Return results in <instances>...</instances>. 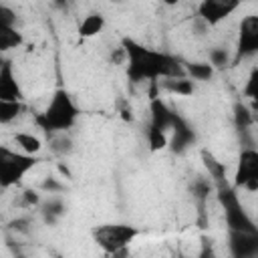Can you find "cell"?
<instances>
[{
	"label": "cell",
	"mask_w": 258,
	"mask_h": 258,
	"mask_svg": "<svg viewBox=\"0 0 258 258\" xmlns=\"http://www.w3.org/2000/svg\"><path fill=\"white\" fill-rule=\"evenodd\" d=\"M22 44V34L16 28L0 30V52H6L10 48H16Z\"/></svg>",
	"instance_id": "cell-12"
},
{
	"label": "cell",
	"mask_w": 258,
	"mask_h": 258,
	"mask_svg": "<svg viewBox=\"0 0 258 258\" xmlns=\"http://www.w3.org/2000/svg\"><path fill=\"white\" fill-rule=\"evenodd\" d=\"M20 97H22L20 85H18L14 73H12L10 62L6 60L0 67V103H4V101H20Z\"/></svg>",
	"instance_id": "cell-7"
},
{
	"label": "cell",
	"mask_w": 258,
	"mask_h": 258,
	"mask_svg": "<svg viewBox=\"0 0 258 258\" xmlns=\"http://www.w3.org/2000/svg\"><path fill=\"white\" fill-rule=\"evenodd\" d=\"M50 149H52L54 153H58V155H64V153H69V151L73 149V141H71L69 137H64V135L54 137V139H52Z\"/></svg>",
	"instance_id": "cell-17"
},
{
	"label": "cell",
	"mask_w": 258,
	"mask_h": 258,
	"mask_svg": "<svg viewBox=\"0 0 258 258\" xmlns=\"http://www.w3.org/2000/svg\"><path fill=\"white\" fill-rule=\"evenodd\" d=\"M147 137H149V147H151V151H159V149H163V147L167 145V135H165V131L159 129V127H155V125L149 127Z\"/></svg>",
	"instance_id": "cell-14"
},
{
	"label": "cell",
	"mask_w": 258,
	"mask_h": 258,
	"mask_svg": "<svg viewBox=\"0 0 258 258\" xmlns=\"http://www.w3.org/2000/svg\"><path fill=\"white\" fill-rule=\"evenodd\" d=\"M103 28H105V16L99 14V12H91V14H87L81 20V24H79V36L81 38H91V36H97Z\"/></svg>",
	"instance_id": "cell-9"
},
{
	"label": "cell",
	"mask_w": 258,
	"mask_h": 258,
	"mask_svg": "<svg viewBox=\"0 0 258 258\" xmlns=\"http://www.w3.org/2000/svg\"><path fill=\"white\" fill-rule=\"evenodd\" d=\"M254 83H256V73H252V77H250V85H254ZM248 95H250V97H254V95H252V91H250V87H248Z\"/></svg>",
	"instance_id": "cell-21"
},
{
	"label": "cell",
	"mask_w": 258,
	"mask_h": 258,
	"mask_svg": "<svg viewBox=\"0 0 258 258\" xmlns=\"http://www.w3.org/2000/svg\"><path fill=\"white\" fill-rule=\"evenodd\" d=\"M185 73L189 77H194L196 81H206L214 75V69H212L210 62H191V64L185 67Z\"/></svg>",
	"instance_id": "cell-13"
},
{
	"label": "cell",
	"mask_w": 258,
	"mask_h": 258,
	"mask_svg": "<svg viewBox=\"0 0 258 258\" xmlns=\"http://www.w3.org/2000/svg\"><path fill=\"white\" fill-rule=\"evenodd\" d=\"M14 143L18 145L20 153H24V155H36V153H40V149H42V141H40L36 135L24 133V131L14 133Z\"/></svg>",
	"instance_id": "cell-10"
},
{
	"label": "cell",
	"mask_w": 258,
	"mask_h": 258,
	"mask_svg": "<svg viewBox=\"0 0 258 258\" xmlns=\"http://www.w3.org/2000/svg\"><path fill=\"white\" fill-rule=\"evenodd\" d=\"M169 91L173 93H179V95H189L194 91V85L187 77H179V79H169V83L165 85Z\"/></svg>",
	"instance_id": "cell-15"
},
{
	"label": "cell",
	"mask_w": 258,
	"mask_h": 258,
	"mask_svg": "<svg viewBox=\"0 0 258 258\" xmlns=\"http://www.w3.org/2000/svg\"><path fill=\"white\" fill-rule=\"evenodd\" d=\"M137 228L129 224H101L93 228V240L103 252H115L129 248V244L137 238Z\"/></svg>",
	"instance_id": "cell-4"
},
{
	"label": "cell",
	"mask_w": 258,
	"mask_h": 258,
	"mask_svg": "<svg viewBox=\"0 0 258 258\" xmlns=\"http://www.w3.org/2000/svg\"><path fill=\"white\" fill-rule=\"evenodd\" d=\"M16 24V14L12 8H8L6 4H0V30L6 28H14Z\"/></svg>",
	"instance_id": "cell-16"
},
{
	"label": "cell",
	"mask_w": 258,
	"mask_h": 258,
	"mask_svg": "<svg viewBox=\"0 0 258 258\" xmlns=\"http://www.w3.org/2000/svg\"><path fill=\"white\" fill-rule=\"evenodd\" d=\"M238 6H240V2H236V0H204L198 6V12L206 24L214 26V24L222 22L224 18H228Z\"/></svg>",
	"instance_id": "cell-6"
},
{
	"label": "cell",
	"mask_w": 258,
	"mask_h": 258,
	"mask_svg": "<svg viewBox=\"0 0 258 258\" xmlns=\"http://www.w3.org/2000/svg\"><path fill=\"white\" fill-rule=\"evenodd\" d=\"M123 50L127 54V75L133 83H141V81H157L159 77L165 79H179L185 73L179 69L177 60H173L171 56L163 54V52H155V50H147L145 46L137 44L131 38H123Z\"/></svg>",
	"instance_id": "cell-1"
},
{
	"label": "cell",
	"mask_w": 258,
	"mask_h": 258,
	"mask_svg": "<svg viewBox=\"0 0 258 258\" xmlns=\"http://www.w3.org/2000/svg\"><path fill=\"white\" fill-rule=\"evenodd\" d=\"M77 117H79V109H77V105L73 103L71 95H69L67 91L58 89V91L50 97L46 109L36 117V123H38L44 131L58 133V131L71 129V127L75 125Z\"/></svg>",
	"instance_id": "cell-2"
},
{
	"label": "cell",
	"mask_w": 258,
	"mask_h": 258,
	"mask_svg": "<svg viewBox=\"0 0 258 258\" xmlns=\"http://www.w3.org/2000/svg\"><path fill=\"white\" fill-rule=\"evenodd\" d=\"M38 202H40L38 194H36V191H30V189H26V191L22 194V204H20V206L28 208V206H36Z\"/></svg>",
	"instance_id": "cell-19"
},
{
	"label": "cell",
	"mask_w": 258,
	"mask_h": 258,
	"mask_svg": "<svg viewBox=\"0 0 258 258\" xmlns=\"http://www.w3.org/2000/svg\"><path fill=\"white\" fill-rule=\"evenodd\" d=\"M103 258H129V248L115 250V252H103Z\"/></svg>",
	"instance_id": "cell-20"
},
{
	"label": "cell",
	"mask_w": 258,
	"mask_h": 258,
	"mask_svg": "<svg viewBox=\"0 0 258 258\" xmlns=\"http://www.w3.org/2000/svg\"><path fill=\"white\" fill-rule=\"evenodd\" d=\"M22 103L20 101H4L0 103V125H10L12 121L18 119V115L22 113Z\"/></svg>",
	"instance_id": "cell-11"
},
{
	"label": "cell",
	"mask_w": 258,
	"mask_h": 258,
	"mask_svg": "<svg viewBox=\"0 0 258 258\" xmlns=\"http://www.w3.org/2000/svg\"><path fill=\"white\" fill-rule=\"evenodd\" d=\"M228 62V52L226 50H212L210 52V64L214 67H224Z\"/></svg>",
	"instance_id": "cell-18"
},
{
	"label": "cell",
	"mask_w": 258,
	"mask_h": 258,
	"mask_svg": "<svg viewBox=\"0 0 258 258\" xmlns=\"http://www.w3.org/2000/svg\"><path fill=\"white\" fill-rule=\"evenodd\" d=\"M234 185L242 187L250 194H254L258 189V153L254 149H244L242 151Z\"/></svg>",
	"instance_id": "cell-5"
},
{
	"label": "cell",
	"mask_w": 258,
	"mask_h": 258,
	"mask_svg": "<svg viewBox=\"0 0 258 258\" xmlns=\"http://www.w3.org/2000/svg\"><path fill=\"white\" fill-rule=\"evenodd\" d=\"M258 48V16H246L240 24V54Z\"/></svg>",
	"instance_id": "cell-8"
},
{
	"label": "cell",
	"mask_w": 258,
	"mask_h": 258,
	"mask_svg": "<svg viewBox=\"0 0 258 258\" xmlns=\"http://www.w3.org/2000/svg\"><path fill=\"white\" fill-rule=\"evenodd\" d=\"M34 165V155H24L20 151L8 149L6 145H0V187L16 185Z\"/></svg>",
	"instance_id": "cell-3"
}]
</instances>
